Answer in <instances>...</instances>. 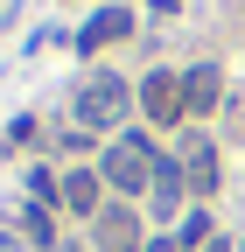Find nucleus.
<instances>
[{"mask_svg": "<svg viewBox=\"0 0 245 252\" xmlns=\"http://www.w3.org/2000/svg\"><path fill=\"white\" fill-rule=\"evenodd\" d=\"M126 105H133V84L112 77V70H98L77 91V126H84V133H112V126L126 119Z\"/></svg>", "mask_w": 245, "mask_h": 252, "instance_id": "1", "label": "nucleus"}, {"mask_svg": "<svg viewBox=\"0 0 245 252\" xmlns=\"http://www.w3.org/2000/svg\"><path fill=\"white\" fill-rule=\"evenodd\" d=\"M154 161H161V154H154V140H147V133H119L98 175L119 189V196H133V189H154Z\"/></svg>", "mask_w": 245, "mask_h": 252, "instance_id": "2", "label": "nucleus"}, {"mask_svg": "<svg viewBox=\"0 0 245 252\" xmlns=\"http://www.w3.org/2000/svg\"><path fill=\"white\" fill-rule=\"evenodd\" d=\"M140 112L154 119V126H175L182 112H189V98H182V77H175V70H147V77H140Z\"/></svg>", "mask_w": 245, "mask_h": 252, "instance_id": "3", "label": "nucleus"}, {"mask_svg": "<svg viewBox=\"0 0 245 252\" xmlns=\"http://www.w3.org/2000/svg\"><path fill=\"white\" fill-rule=\"evenodd\" d=\"M98 245H105V252H133V245H140V217H133L126 203H105V210H98Z\"/></svg>", "mask_w": 245, "mask_h": 252, "instance_id": "4", "label": "nucleus"}, {"mask_svg": "<svg viewBox=\"0 0 245 252\" xmlns=\"http://www.w3.org/2000/svg\"><path fill=\"white\" fill-rule=\"evenodd\" d=\"M182 98H189V112H196V119H203V112H217V98H224L217 63H196V70H182Z\"/></svg>", "mask_w": 245, "mask_h": 252, "instance_id": "5", "label": "nucleus"}, {"mask_svg": "<svg viewBox=\"0 0 245 252\" xmlns=\"http://www.w3.org/2000/svg\"><path fill=\"white\" fill-rule=\"evenodd\" d=\"M182 175H189V189H196V196H210V189H217V147H210L203 133L182 147Z\"/></svg>", "mask_w": 245, "mask_h": 252, "instance_id": "6", "label": "nucleus"}, {"mask_svg": "<svg viewBox=\"0 0 245 252\" xmlns=\"http://www.w3.org/2000/svg\"><path fill=\"white\" fill-rule=\"evenodd\" d=\"M98 182H105V175H91V168H70V175H63V203H70L77 217H98V210H105V203H98Z\"/></svg>", "mask_w": 245, "mask_h": 252, "instance_id": "7", "label": "nucleus"}, {"mask_svg": "<svg viewBox=\"0 0 245 252\" xmlns=\"http://www.w3.org/2000/svg\"><path fill=\"white\" fill-rule=\"evenodd\" d=\"M126 28H133V14H126V7H105V14L77 35V49H105V42H119V35H126Z\"/></svg>", "mask_w": 245, "mask_h": 252, "instance_id": "8", "label": "nucleus"}, {"mask_svg": "<svg viewBox=\"0 0 245 252\" xmlns=\"http://www.w3.org/2000/svg\"><path fill=\"white\" fill-rule=\"evenodd\" d=\"M21 224H28V238H35V245H56V231H49V210H21Z\"/></svg>", "mask_w": 245, "mask_h": 252, "instance_id": "9", "label": "nucleus"}, {"mask_svg": "<svg viewBox=\"0 0 245 252\" xmlns=\"http://www.w3.org/2000/svg\"><path fill=\"white\" fill-rule=\"evenodd\" d=\"M147 252H175V245H168V238H154V245H147Z\"/></svg>", "mask_w": 245, "mask_h": 252, "instance_id": "10", "label": "nucleus"}]
</instances>
